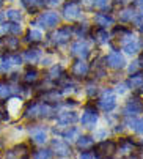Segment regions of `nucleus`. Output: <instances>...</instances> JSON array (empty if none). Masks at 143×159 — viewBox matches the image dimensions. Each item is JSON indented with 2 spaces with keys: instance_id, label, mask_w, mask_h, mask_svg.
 <instances>
[{
  "instance_id": "5",
  "label": "nucleus",
  "mask_w": 143,
  "mask_h": 159,
  "mask_svg": "<svg viewBox=\"0 0 143 159\" xmlns=\"http://www.w3.org/2000/svg\"><path fill=\"white\" fill-rule=\"evenodd\" d=\"M82 14V8L77 2H74V0H71V2H68L63 8V16L68 19V20H74L77 17H80Z\"/></svg>"
},
{
  "instance_id": "1",
  "label": "nucleus",
  "mask_w": 143,
  "mask_h": 159,
  "mask_svg": "<svg viewBox=\"0 0 143 159\" xmlns=\"http://www.w3.org/2000/svg\"><path fill=\"white\" fill-rule=\"evenodd\" d=\"M115 153H116V143L113 140H104L94 148V156L98 159H110Z\"/></svg>"
},
{
  "instance_id": "36",
  "label": "nucleus",
  "mask_w": 143,
  "mask_h": 159,
  "mask_svg": "<svg viewBox=\"0 0 143 159\" xmlns=\"http://www.w3.org/2000/svg\"><path fill=\"white\" fill-rule=\"evenodd\" d=\"M138 66H140V63L138 61H134L131 66H129V71H131V74H134V73H137V70H138Z\"/></svg>"
},
{
  "instance_id": "7",
  "label": "nucleus",
  "mask_w": 143,
  "mask_h": 159,
  "mask_svg": "<svg viewBox=\"0 0 143 159\" xmlns=\"http://www.w3.org/2000/svg\"><path fill=\"white\" fill-rule=\"evenodd\" d=\"M143 112V102L138 98H131L124 106V113L127 117H135Z\"/></svg>"
},
{
  "instance_id": "32",
  "label": "nucleus",
  "mask_w": 143,
  "mask_h": 159,
  "mask_svg": "<svg viewBox=\"0 0 143 159\" xmlns=\"http://www.w3.org/2000/svg\"><path fill=\"white\" fill-rule=\"evenodd\" d=\"M60 74H63V70H61V66H54L52 70H51V73H49V76H51V79H58V77H61Z\"/></svg>"
},
{
  "instance_id": "38",
  "label": "nucleus",
  "mask_w": 143,
  "mask_h": 159,
  "mask_svg": "<svg viewBox=\"0 0 143 159\" xmlns=\"http://www.w3.org/2000/svg\"><path fill=\"white\" fill-rule=\"evenodd\" d=\"M93 157H94V154H93V153H90V151L82 153V154L79 156V159H93Z\"/></svg>"
},
{
  "instance_id": "26",
  "label": "nucleus",
  "mask_w": 143,
  "mask_h": 159,
  "mask_svg": "<svg viewBox=\"0 0 143 159\" xmlns=\"http://www.w3.org/2000/svg\"><path fill=\"white\" fill-rule=\"evenodd\" d=\"M96 41L101 43V44H104V43L109 41V33H107L105 29H98L96 30Z\"/></svg>"
},
{
  "instance_id": "40",
  "label": "nucleus",
  "mask_w": 143,
  "mask_h": 159,
  "mask_svg": "<svg viewBox=\"0 0 143 159\" xmlns=\"http://www.w3.org/2000/svg\"><path fill=\"white\" fill-rule=\"evenodd\" d=\"M3 118H8V115L3 109H0V120H3Z\"/></svg>"
},
{
  "instance_id": "47",
  "label": "nucleus",
  "mask_w": 143,
  "mask_h": 159,
  "mask_svg": "<svg viewBox=\"0 0 143 159\" xmlns=\"http://www.w3.org/2000/svg\"><path fill=\"white\" fill-rule=\"evenodd\" d=\"M2 3H3V0H0V7H2Z\"/></svg>"
},
{
  "instance_id": "9",
  "label": "nucleus",
  "mask_w": 143,
  "mask_h": 159,
  "mask_svg": "<svg viewBox=\"0 0 143 159\" xmlns=\"http://www.w3.org/2000/svg\"><path fill=\"white\" fill-rule=\"evenodd\" d=\"M71 52H73V55H76V57H79L80 60H83V58H87V57L90 55V46L87 44V41L80 39V41H77V43L73 44V49H71Z\"/></svg>"
},
{
  "instance_id": "34",
  "label": "nucleus",
  "mask_w": 143,
  "mask_h": 159,
  "mask_svg": "<svg viewBox=\"0 0 143 159\" xmlns=\"http://www.w3.org/2000/svg\"><path fill=\"white\" fill-rule=\"evenodd\" d=\"M74 32H76L77 36H82V38H83V36L88 33V27H87V25H77V27L74 29Z\"/></svg>"
},
{
  "instance_id": "15",
  "label": "nucleus",
  "mask_w": 143,
  "mask_h": 159,
  "mask_svg": "<svg viewBox=\"0 0 143 159\" xmlns=\"http://www.w3.org/2000/svg\"><path fill=\"white\" fill-rule=\"evenodd\" d=\"M39 57H41V51L36 49V48H30V49H27L25 52L22 54V58H24V60H27V61H30V63L38 61Z\"/></svg>"
},
{
  "instance_id": "19",
  "label": "nucleus",
  "mask_w": 143,
  "mask_h": 159,
  "mask_svg": "<svg viewBox=\"0 0 143 159\" xmlns=\"http://www.w3.org/2000/svg\"><path fill=\"white\" fill-rule=\"evenodd\" d=\"M13 92H14V88H13L10 84H7V82H0V99H7V98H10V96L13 95Z\"/></svg>"
},
{
  "instance_id": "29",
  "label": "nucleus",
  "mask_w": 143,
  "mask_h": 159,
  "mask_svg": "<svg viewBox=\"0 0 143 159\" xmlns=\"http://www.w3.org/2000/svg\"><path fill=\"white\" fill-rule=\"evenodd\" d=\"M7 17L11 19L13 22H19V20L22 19V14H20L17 10H8V11H7Z\"/></svg>"
},
{
  "instance_id": "37",
  "label": "nucleus",
  "mask_w": 143,
  "mask_h": 159,
  "mask_svg": "<svg viewBox=\"0 0 143 159\" xmlns=\"http://www.w3.org/2000/svg\"><path fill=\"white\" fill-rule=\"evenodd\" d=\"M126 87H127L126 84H120V85L116 87V93H120V95H123V93L126 92Z\"/></svg>"
},
{
  "instance_id": "27",
  "label": "nucleus",
  "mask_w": 143,
  "mask_h": 159,
  "mask_svg": "<svg viewBox=\"0 0 143 159\" xmlns=\"http://www.w3.org/2000/svg\"><path fill=\"white\" fill-rule=\"evenodd\" d=\"M10 66H11V63H10L8 55H0V73L8 71V70H10Z\"/></svg>"
},
{
  "instance_id": "45",
  "label": "nucleus",
  "mask_w": 143,
  "mask_h": 159,
  "mask_svg": "<svg viewBox=\"0 0 143 159\" xmlns=\"http://www.w3.org/2000/svg\"><path fill=\"white\" fill-rule=\"evenodd\" d=\"M85 2H88V3H94V0H85Z\"/></svg>"
},
{
  "instance_id": "25",
  "label": "nucleus",
  "mask_w": 143,
  "mask_h": 159,
  "mask_svg": "<svg viewBox=\"0 0 143 159\" xmlns=\"http://www.w3.org/2000/svg\"><path fill=\"white\" fill-rule=\"evenodd\" d=\"M33 159H52V150H47V148L38 150V151H35Z\"/></svg>"
},
{
  "instance_id": "4",
  "label": "nucleus",
  "mask_w": 143,
  "mask_h": 159,
  "mask_svg": "<svg viewBox=\"0 0 143 159\" xmlns=\"http://www.w3.org/2000/svg\"><path fill=\"white\" fill-rule=\"evenodd\" d=\"M96 121H98V112H96V109L91 107V106H88V107L85 109V112H83L82 118H80L82 126H85V128L91 129V128H94Z\"/></svg>"
},
{
  "instance_id": "10",
  "label": "nucleus",
  "mask_w": 143,
  "mask_h": 159,
  "mask_svg": "<svg viewBox=\"0 0 143 159\" xmlns=\"http://www.w3.org/2000/svg\"><path fill=\"white\" fill-rule=\"evenodd\" d=\"M71 27H63V29H58L54 35H52V43L54 44H63L69 39L71 36Z\"/></svg>"
},
{
  "instance_id": "24",
  "label": "nucleus",
  "mask_w": 143,
  "mask_h": 159,
  "mask_svg": "<svg viewBox=\"0 0 143 159\" xmlns=\"http://www.w3.org/2000/svg\"><path fill=\"white\" fill-rule=\"evenodd\" d=\"M38 71L35 70V68H29V70L25 71V76H24V80H25L27 84H33L38 80Z\"/></svg>"
},
{
  "instance_id": "28",
  "label": "nucleus",
  "mask_w": 143,
  "mask_h": 159,
  "mask_svg": "<svg viewBox=\"0 0 143 159\" xmlns=\"http://www.w3.org/2000/svg\"><path fill=\"white\" fill-rule=\"evenodd\" d=\"M134 13H135V11H134L132 8H127V10H124V11H121V13H120V19H121V20H124V22L132 20V19H134V16H135Z\"/></svg>"
},
{
  "instance_id": "41",
  "label": "nucleus",
  "mask_w": 143,
  "mask_h": 159,
  "mask_svg": "<svg viewBox=\"0 0 143 159\" xmlns=\"http://www.w3.org/2000/svg\"><path fill=\"white\" fill-rule=\"evenodd\" d=\"M49 3H51V5H58V3H60V0H51Z\"/></svg>"
},
{
  "instance_id": "43",
  "label": "nucleus",
  "mask_w": 143,
  "mask_h": 159,
  "mask_svg": "<svg viewBox=\"0 0 143 159\" xmlns=\"http://www.w3.org/2000/svg\"><path fill=\"white\" fill-rule=\"evenodd\" d=\"M135 5H143V0H135Z\"/></svg>"
},
{
  "instance_id": "16",
  "label": "nucleus",
  "mask_w": 143,
  "mask_h": 159,
  "mask_svg": "<svg viewBox=\"0 0 143 159\" xmlns=\"http://www.w3.org/2000/svg\"><path fill=\"white\" fill-rule=\"evenodd\" d=\"M77 120V115L74 112H65V113H60V117L57 118V121H58V125H65V126H68V125H71V123H74Z\"/></svg>"
},
{
  "instance_id": "42",
  "label": "nucleus",
  "mask_w": 143,
  "mask_h": 159,
  "mask_svg": "<svg viewBox=\"0 0 143 159\" xmlns=\"http://www.w3.org/2000/svg\"><path fill=\"white\" fill-rule=\"evenodd\" d=\"M138 63H140V65H143V52L140 54V60H138Z\"/></svg>"
},
{
  "instance_id": "12",
  "label": "nucleus",
  "mask_w": 143,
  "mask_h": 159,
  "mask_svg": "<svg viewBox=\"0 0 143 159\" xmlns=\"http://www.w3.org/2000/svg\"><path fill=\"white\" fill-rule=\"evenodd\" d=\"M94 22H96V25L99 29H105L109 25H113V17L109 16L107 13H98L96 16H94Z\"/></svg>"
},
{
  "instance_id": "17",
  "label": "nucleus",
  "mask_w": 143,
  "mask_h": 159,
  "mask_svg": "<svg viewBox=\"0 0 143 159\" xmlns=\"http://www.w3.org/2000/svg\"><path fill=\"white\" fill-rule=\"evenodd\" d=\"M20 2H22V5L25 7L30 13H35L36 8H39V7H42V5L47 3V0H20Z\"/></svg>"
},
{
  "instance_id": "48",
  "label": "nucleus",
  "mask_w": 143,
  "mask_h": 159,
  "mask_svg": "<svg viewBox=\"0 0 143 159\" xmlns=\"http://www.w3.org/2000/svg\"><path fill=\"white\" fill-rule=\"evenodd\" d=\"M141 17H143V10H141Z\"/></svg>"
},
{
  "instance_id": "39",
  "label": "nucleus",
  "mask_w": 143,
  "mask_h": 159,
  "mask_svg": "<svg viewBox=\"0 0 143 159\" xmlns=\"http://www.w3.org/2000/svg\"><path fill=\"white\" fill-rule=\"evenodd\" d=\"M96 92H98V87L96 85H88V95L90 96H93Z\"/></svg>"
},
{
  "instance_id": "31",
  "label": "nucleus",
  "mask_w": 143,
  "mask_h": 159,
  "mask_svg": "<svg viewBox=\"0 0 143 159\" xmlns=\"http://www.w3.org/2000/svg\"><path fill=\"white\" fill-rule=\"evenodd\" d=\"M129 125H131L137 132L143 134V118H141V120H132V121H129Z\"/></svg>"
},
{
  "instance_id": "18",
  "label": "nucleus",
  "mask_w": 143,
  "mask_h": 159,
  "mask_svg": "<svg viewBox=\"0 0 143 159\" xmlns=\"http://www.w3.org/2000/svg\"><path fill=\"white\" fill-rule=\"evenodd\" d=\"M30 134H32V142L33 143H44L46 140H47V135H46V131L44 129H32L30 131Z\"/></svg>"
},
{
  "instance_id": "44",
  "label": "nucleus",
  "mask_w": 143,
  "mask_h": 159,
  "mask_svg": "<svg viewBox=\"0 0 143 159\" xmlns=\"http://www.w3.org/2000/svg\"><path fill=\"white\" fill-rule=\"evenodd\" d=\"M140 32L143 33V22H141V24H140Z\"/></svg>"
},
{
  "instance_id": "22",
  "label": "nucleus",
  "mask_w": 143,
  "mask_h": 159,
  "mask_svg": "<svg viewBox=\"0 0 143 159\" xmlns=\"http://www.w3.org/2000/svg\"><path fill=\"white\" fill-rule=\"evenodd\" d=\"M41 39H42V33L39 30H29L27 32L25 41H29V43H39Z\"/></svg>"
},
{
  "instance_id": "35",
  "label": "nucleus",
  "mask_w": 143,
  "mask_h": 159,
  "mask_svg": "<svg viewBox=\"0 0 143 159\" xmlns=\"http://www.w3.org/2000/svg\"><path fill=\"white\" fill-rule=\"evenodd\" d=\"M94 5H96L98 8H105V7L109 5V0H96V2H94Z\"/></svg>"
},
{
  "instance_id": "30",
  "label": "nucleus",
  "mask_w": 143,
  "mask_h": 159,
  "mask_svg": "<svg viewBox=\"0 0 143 159\" xmlns=\"http://www.w3.org/2000/svg\"><path fill=\"white\" fill-rule=\"evenodd\" d=\"M5 44H7V48H8L10 51H16V49L19 48V39H17V38H7Z\"/></svg>"
},
{
  "instance_id": "3",
  "label": "nucleus",
  "mask_w": 143,
  "mask_h": 159,
  "mask_svg": "<svg viewBox=\"0 0 143 159\" xmlns=\"http://www.w3.org/2000/svg\"><path fill=\"white\" fill-rule=\"evenodd\" d=\"M98 106H99L104 112L113 110L115 106H116V96L113 95V92H110V90H105L104 95L101 96V99L98 101Z\"/></svg>"
},
{
  "instance_id": "13",
  "label": "nucleus",
  "mask_w": 143,
  "mask_h": 159,
  "mask_svg": "<svg viewBox=\"0 0 143 159\" xmlns=\"http://www.w3.org/2000/svg\"><path fill=\"white\" fill-rule=\"evenodd\" d=\"M88 71H90V66H88V63H85L83 60H77V61L74 63V66H73V74L77 76V77L87 76Z\"/></svg>"
},
{
  "instance_id": "33",
  "label": "nucleus",
  "mask_w": 143,
  "mask_h": 159,
  "mask_svg": "<svg viewBox=\"0 0 143 159\" xmlns=\"http://www.w3.org/2000/svg\"><path fill=\"white\" fill-rule=\"evenodd\" d=\"M8 32L13 33V35H19L22 32V29H20V25L16 24V22H10V24H8Z\"/></svg>"
},
{
  "instance_id": "11",
  "label": "nucleus",
  "mask_w": 143,
  "mask_h": 159,
  "mask_svg": "<svg viewBox=\"0 0 143 159\" xmlns=\"http://www.w3.org/2000/svg\"><path fill=\"white\" fill-rule=\"evenodd\" d=\"M52 147H54V150H55V153L58 154V156H69L71 154V147L66 143V142H63V140H60V139H54L52 140Z\"/></svg>"
},
{
  "instance_id": "6",
  "label": "nucleus",
  "mask_w": 143,
  "mask_h": 159,
  "mask_svg": "<svg viewBox=\"0 0 143 159\" xmlns=\"http://www.w3.org/2000/svg\"><path fill=\"white\" fill-rule=\"evenodd\" d=\"M105 65L109 68H113V70H121V68H124L126 61H124V57L120 54V52H110L107 57H105Z\"/></svg>"
},
{
  "instance_id": "20",
  "label": "nucleus",
  "mask_w": 143,
  "mask_h": 159,
  "mask_svg": "<svg viewBox=\"0 0 143 159\" xmlns=\"http://www.w3.org/2000/svg\"><path fill=\"white\" fill-rule=\"evenodd\" d=\"M93 143H94V140H93V137H90V135H82V137L77 139V147H79L80 150L91 148Z\"/></svg>"
},
{
  "instance_id": "8",
  "label": "nucleus",
  "mask_w": 143,
  "mask_h": 159,
  "mask_svg": "<svg viewBox=\"0 0 143 159\" xmlns=\"http://www.w3.org/2000/svg\"><path fill=\"white\" fill-rule=\"evenodd\" d=\"M27 153H29V145L20 143V145H16L14 148H11L10 151H7L5 159H25Z\"/></svg>"
},
{
  "instance_id": "21",
  "label": "nucleus",
  "mask_w": 143,
  "mask_h": 159,
  "mask_svg": "<svg viewBox=\"0 0 143 159\" xmlns=\"http://www.w3.org/2000/svg\"><path fill=\"white\" fill-rule=\"evenodd\" d=\"M123 49L126 51V54L132 55V54H137V52H138L140 44H138L135 39H132V41H129V43H124V44H123Z\"/></svg>"
},
{
  "instance_id": "46",
  "label": "nucleus",
  "mask_w": 143,
  "mask_h": 159,
  "mask_svg": "<svg viewBox=\"0 0 143 159\" xmlns=\"http://www.w3.org/2000/svg\"><path fill=\"white\" fill-rule=\"evenodd\" d=\"M3 20V14H0V22H2Z\"/></svg>"
},
{
  "instance_id": "2",
  "label": "nucleus",
  "mask_w": 143,
  "mask_h": 159,
  "mask_svg": "<svg viewBox=\"0 0 143 159\" xmlns=\"http://www.w3.org/2000/svg\"><path fill=\"white\" fill-rule=\"evenodd\" d=\"M60 22V16L54 11H46V13H41L39 17L33 22L35 25H41L44 29H52L55 25H58Z\"/></svg>"
},
{
  "instance_id": "23",
  "label": "nucleus",
  "mask_w": 143,
  "mask_h": 159,
  "mask_svg": "<svg viewBox=\"0 0 143 159\" xmlns=\"http://www.w3.org/2000/svg\"><path fill=\"white\" fill-rule=\"evenodd\" d=\"M61 135H63V139H66V140H73V139H76L79 135V129L74 128V126H68V129L63 131Z\"/></svg>"
},
{
  "instance_id": "14",
  "label": "nucleus",
  "mask_w": 143,
  "mask_h": 159,
  "mask_svg": "<svg viewBox=\"0 0 143 159\" xmlns=\"http://www.w3.org/2000/svg\"><path fill=\"white\" fill-rule=\"evenodd\" d=\"M126 85H129L131 88H137L138 92H143V73H134Z\"/></svg>"
}]
</instances>
